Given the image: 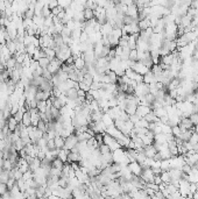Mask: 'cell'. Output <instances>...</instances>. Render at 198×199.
Instances as JSON below:
<instances>
[{
	"label": "cell",
	"instance_id": "obj_12",
	"mask_svg": "<svg viewBox=\"0 0 198 199\" xmlns=\"http://www.w3.org/2000/svg\"><path fill=\"white\" fill-rule=\"evenodd\" d=\"M7 125H8V128H10V132H14L18 128V125H19V122L15 120V118L13 116V115H10V118L7 119Z\"/></svg>",
	"mask_w": 198,
	"mask_h": 199
},
{
	"label": "cell",
	"instance_id": "obj_30",
	"mask_svg": "<svg viewBox=\"0 0 198 199\" xmlns=\"http://www.w3.org/2000/svg\"><path fill=\"white\" fill-rule=\"evenodd\" d=\"M49 63H50V59L48 57H41L39 59V64H40V67L43 69H47L48 65H49Z\"/></svg>",
	"mask_w": 198,
	"mask_h": 199
},
{
	"label": "cell",
	"instance_id": "obj_13",
	"mask_svg": "<svg viewBox=\"0 0 198 199\" xmlns=\"http://www.w3.org/2000/svg\"><path fill=\"white\" fill-rule=\"evenodd\" d=\"M75 134L77 136L78 141H88L90 137L92 136L89 132H75Z\"/></svg>",
	"mask_w": 198,
	"mask_h": 199
},
{
	"label": "cell",
	"instance_id": "obj_14",
	"mask_svg": "<svg viewBox=\"0 0 198 199\" xmlns=\"http://www.w3.org/2000/svg\"><path fill=\"white\" fill-rule=\"evenodd\" d=\"M101 121L104 122V125L106 126V127H109V126L114 125V120L111 118V115H109L107 112L103 114V116H101Z\"/></svg>",
	"mask_w": 198,
	"mask_h": 199
},
{
	"label": "cell",
	"instance_id": "obj_18",
	"mask_svg": "<svg viewBox=\"0 0 198 199\" xmlns=\"http://www.w3.org/2000/svg\"><path fill=\"white\" fill-rule=\"evenodd\" d=\"M41 49H43V50H44V52H46V57H48L50 61L56 57V51L54 50V48L44 47V48H41Z\"/></svg>",
	"mask_w": 198,
	"mask_h": 199
},
{
	"label": "cell",
	"instance_id": "obj_28",
	"mask_svg": "<svg viewBox=\"0 0 198 199\" xmlns=\"http://www.w3.org/2000/svg\"><path fill=\"white\" fill-rule=\"evenodd\" d=\"M13 168H14V165H13V163L10 161V158H5L4 162H2V169L10 171V170H12Z\"/></svg>",
	"mask_w": 198,
	"mask_h": 199
},
{
	"label": "cell",
	"instance_id": "obj_39",
	"mask_svg": "<svg viewBox=\"0 0 198 199\" xmlns=\"http://www.w3.org/2000/svg\"><path fill=\"white\" fill-rule=\"evenodd\" d=\"M109 49H111V47L104 46V48H103V50H101V52H100V55H99V57H107V55H109Z\"/></svg>",
	"mask_w": 198,
	"mask_h": 199
},
{
	"label": "cell",
	"instance_id": "obj_24",
	"mask_svg": "<svg viewBox=\"0 0 198 199\" xmlns=\"http://www.w3.org/2000/svg\"><path fill=\"white\" fill-rule=\"evenodd\" d=\"M154 113L156 114L157 118H160L161 119L162 116H164V115H167V110H166V107L164 106H161V107H157V108H154Z\"/></svg>",
	"mask_w": 198,
	"mask_h": 199
},
{
	"label": "cell",
	"instance_id": "obj_27",
	"mask_svg": "<svg viewBox=\"0 0 198 199\" xmlns=\"http://www.w3.org/2000/svg\"><path fill=\"white\" fill-rule=\"evenodd\" d=\"M36 108L39 110V112H46V110H47V100H39Z\"/></svg>",
	"mask_w": 198,
	"mask_h": 199
},
{
	"label": "cell",
	"instance_id": "obj_23",
	"mask_svg": "<svg viewBox=\"0 0 198 199\" xmlns=\"http://www.w3.org/2000/svg\"><path fill=\"white\" fill-rule=\"evenodd\" d=\"M6 46L8 48V50L10 51L12 55H15L16 54V43L14 40H10V41L6 42Z\"/></svg>",
	"mask_w": 198,
	"mask_h": 199
},
{
	"label": "cell",
	"instance_id": "obj_11",
	"mask_svg": "<svg viewBox=\"0 0 198 199\" xmlns=\"http://www.w3.org/2000/svg\"><path fill=\"white\" fill-rule=\"evenodd\" d=\"M73 65H75V68L77 69V70H82L83 68H85L86 63H85V59L82 56H78V57H75Z\"/></svg>",
	"mask_w": 198,
	"mask_h": 199
},
{
	"label": "cell",
	"instance_id": "obj_25",
	"mask_svg": "<svg viewBox=\"0 0 198 199\" xmlns=\"http://www.w3.org/2000/svg\"><path fill=\"white\" fill-rule=\"evenodd\" d=\"M10 179V171L7 170H0V183H7V181Z\"/></svg>",
	"mask_w": 198,
	"mask_h": 199
},
{
	"label": "cell",
	"instance_id": "obj_22",
	"mask_svg": "<svg viewBox=\"0 0 198 199\" xmlns=\"http://www.w3.org/2000/svg\"><path fill=\"white\" fill-rule=\"evenodd\" d=\"M69 152H70V150H67V149L62 148V149H60L57 157L60 158V160H62L64 163L68 162V154H69Z\"/></svg>",
	"mask_w": 198,
	"mask_h": 199
},
{
	"label": "cell",
	"instance_id": "obj_21",
	"mask_svg": "<svg viewBox=\"0 0 198 199\" xmlns=\"http://www.w3.org/2000/svg\"><path fill=\"white\" fill-rule=\"evenodd\" d=\"M77 90H78V89H75V87H71V89H69L68 91L65 92V95L68 97V99L73 100V99H76V98L78 97V93H77Z\"/></svg>",
	"mask_w": 198,
	"mask_h": 199
},
{
	"label": "cell",
	"instance_id": "obj_31",
	"mask_svg": "<svg viewBox=\"0 0 198 199\" xmlns=\"http://www.w3.org/2000/svg\"><path fill=\"white\" fill-rule=\"evenodd\" d=\"M83 82H85V83L88 84V85H90V86H91V84L93 83V75H91L90 72L84 73Z\"/></svg>",
	"mask_w": 198,
	"mask_h": 199
},
{
	"label": "cell",
	"instance_id": "obj_19",
	"mask_svg": "<svg viewBox=\"0 0 198 199\" xmlns=\"http://www.w3.org/2000/svg\"><path fill=\"white\" fill-rule=\"evenodd\" d=\"M143 118H145V119H146L148 122H157V121L160 120V118H157L156 114L154 113V111H153V110H151V112L148 113V114L145 115Z\"/></svg>",
	"mask_w": 198,
	"mask_h": 199
},
{
	"label": "cell",
	"instance_id": "obj_37",
	"mask_svg": "<svg viewBox=\"0 0 198 199\" xmlns=\"http://www.w3.org/2000/svg\"><path fill=\"white\" fill-rule=\"evenodd\" d=\"M23 113H25V112L21 110V108H19V111H18L16 113H14L13 116L15 118V120L18 121V122H21V121H22V118H23Z\"/></svg>",
	"mask_w": 198,
	"mask_h": 199
},
{
	"label": "cell",
	"instance_id": "obj_5",
	"mask_svg": "<svg viewBox=\"0 0 198 199\" xmlns=\"http://www.w3.org/2000/svg\"><path fill=\"white\" fill-rule=\"evenodd\" d=\"M128 168H130V170L132 171L133 175H135V176H140L141 173H142V167H141V164L139 162H130L128 163Z\"/></svg>",
	"mask_w": 198,
	"mask_h": 199
},
{
	"label": "cell",
	"instance_id": "obj_3",
	"mask_svg": "<svg viewBox=\"0 0 198 199\" xmlns=\"http://www.w3.org/2000/svg\"><path fill=\"white\" fill-rule=\"evenodd\" d=\"M77 142H78V139H77L76 134L73 133V134H71V135H69L68 137H65V142H64V149H67V150H71L72 148H75V147H76Z\"/></svg>",
	"mask_w": 198,
	"mask_h": 199
},
{
	"label": "cell",
	"instance_id": "obj_16",
	"mask_svg": "<svg viewBox=\"0 0 198 199\" xmlns=\"http://www.w3.org/2000/svg\"><path fill=\"white\" fill-rule=\"evenodd\" d=\"M16 63H18V62H16V58H15V56L13 55L12 57H10L7 61H6L5 68L8 69V70H13V69L16 67Z\"/></svg>",
	"mask_w": 198,
	"mask_h": 199
},
{
	"label": "cell",
	"instance_id": "obj_29",
	"mask_svg": "<svg viewBox=\"0 0 198 199\" xmlns=\"http://www.w3.org/2000/svg\"><path fill=\"white\" fill-rule=\"evenodd\" d=\"M99 152H100V154L101 155H104V154H109V152H111V149H109V147L107 146V144H105L104 142L100 144V146L98 147Z\"/></svg>",
	"mask_w": 198,
	"mask_h": 199
},
{
	"label": "cell",
	"instance_id": "obj_34",
	"mask_svg": "<svg viewBox=\"0 0 198 199\" xmlns=\"http://www.w3.org/2000/svg\"><path fill=\"white\" fill-rule=\"evenodd\" d=\"M35 50H36V47L33 44V43H31V44H28V46H26V51L27 54L29 55V56H33L34 55V52H35Z\"/></svg>",
	"mask_w": 198,
	"mask_h": 199
},
{
	"label": "cell",
	"instance_id": "obj_36",
	"mask_svg": "<svg viewBox=\"0 0 198 199\" xmlns=\"http://www.w3.org/2000/svg\"><path fill=\"white\" fill-rule=\"evenodd\" d=\"M47 124L48 122H46V121H43V120H40L39 121V124H37V128L40 129V131H42L43 133H46L47 132Z\"/></svg>",
	"mask_w": 198,
	"mask_h": 199
},
{
	"label": "cell",
	"instance_id": "obj_32",
	"mask_svg": "<svg viewBox=\"0 0 198 199\" xmlns=\"http://www.w3.org/2000/svg\"><path fill=\"white\" fill-rule=\"evenodd\" d=\"M63 165H64V162L62 160H60L58 157L54 158V161L52 162V167H55V168H58V169H62Z\"/></svg>",
	"mask_w": 198,
	"mask_h": 199
},
{
	"label": "cell",
	"instance_id": "obj_15",
	"mask_svg": "<svg viewBox=\"0 0 198 199\" xmlns=\"http://www.w3.org/2000/svg\"><path fill=\"white\" fill-rule=\"evenodd\" d=\"M54 141H55V147H56L57 149H62V148H64L65 139H64L62 135H56L54 137Z\"/></svg>",
	"mask_w": 198,
	"mask_h": 199
},
{
	"label": "cell",
	"instance_id": "obj_42",
	"mask_svg": "<svg viewBox=\"0 0 198 199\" xmlns=\"http://www.w3.org/2000/svg\"><path fill=\"white\" fill-rule=\"evenodd\" d=\"M42 76H43L46 79H48V80H52V75L49 72V70H48V69H43V73H42Z\"/></svg>",
	"mask_w": 198,
	"mask_h": 199
},
{
	"label": "cell",
	"instance_id": "obj_7",
	"mask_svg": "<svg viewBox=\"0 0 198 199\" xmlns=\"http://www.w3.org/2000/svg\"><path fill=\"white\" fill-rule=\"evenodd\" d=\"M126 15L132 16V18H135L138 19V15H139V7L136 6V4H132V5L127 6V10H126Z\"/></svg>",
	"mask_w": 198,
	"mask_h": 199
},
{
	"label": "cell",
	"instance_id": "obj_1",
	"mask_svg": "<svg viewBox=\"0 0 198 199\" xmlns=\"http://www.w3.org/2000/svg\"><path fill=\"white\" fill-rule=\"evenodd\" d=\"M103 142L109 147L111 152H114L117 149L121 148V144L119 143V141L115 137H113L112 135H109V133H106V132L104 133V136H103Z\"/></svg>",
	"mask_w": 198,
	"mask_h": 199
},
{
	"label": "cell",
	"instance_id": "obj_43",
	"mask_svg": "<svg viewBox=\"0 0 198 199\" xmlns=\"http://www.w3.org/2000/svg\"><path fill=\"white\" fill-rule=\"evenodd\" d=\"M16 183V181L14 179L13 177H10V179L7 181V183H6V185H7V188H8V190H10V189L13 188V185Z\"/></svg>",
	"mask_w": 198,
	"mask_h": 199
},
{
	"label": "cell",
	"instance_id": "obj_8",
	"mask_svg": "<svg viewBox=\"0 0 198 199\" xmlns=\"http://www.w3.org/2000/svg\"><path fill=\"white\" fill-rule=\"evenodd\" d=\"M82 160V155L79 152L76 150H70L68 154V162L72 163V162H79Z\"/></svg>",
	"mask_w": 198,
	"mask_h": 199
},
{
	"label": "cell",
	"instance_id": "obj_38",
	"mask_svg": "<svg viewBox=\"0 0 198 199\" xmlns=\"http://www.w3.org/2000/svg\"><path fill=\"white\" fill-rule=\"evenodd\" d=\"M128 59H132V61H138V49H130V57Z\"/></svg>",
	"mask_w": 198,
	"mask_h": 199
},
{
	"label": "cell",
	"instance_id": "obj_17",
	"mask_svg": "<svg viewBox=\"0 0 198 199\" xmlns=\"http://www.w3.org/2000/svg\"><path fill=\"white\" fill-rule=\"evenodd\" d=\"M40 167H41V160L37 158V157H34V160L29 163V170H31V171L34 173L37 168H40Z\"/></svg>",
	"mask_w": 198,
	"mask_h": 199
},
{
	"label": "cell",
	"instance_id": "obj_6",
	"mask_svg": "<svg viewBox=\"0 0 198 199\" xmlns=\"http://www.w3.org/2000/svg\"><path fill=\"white\" fill-rule=\"evenodd\" d=\"M151 111V106H147V105H143V104H139L138 107H136V114L143 118L146 114H148L149 112Z\"/></svg>",
	"mask_w": 198,
	"mask_h": 199
},
{
	"label": "cell",
	"instance_id": "obj_40",
	"mask_svg": "<svg viewBox=\"0 0 198 199\" xmlns=\"http://www.w3.org/2000/svg\"><path fill=\"white\" fill-rule=\"evenodd\" d=\"M79 89L84 90L85 92H89L91 87H90V85H88V84L85 83V82H79Z\"/></svg>",
	"mask_w": 198,
	"mask_h": 199
},
{
	"label": "cell",
	"instance_id": "obj_26",
	"mask_svg": "<svg viewBox=\"0 0 198 199\" xmlns=\"http://www.w3.org/2000/svg\"><path fill=\"white\" fill-rule=\"evenodd\" d=\"M84 18H85V21L93 19L94 18L93 10H91V8H84Z\"/></svg>",
	"mask_w": 198,
	"mask_h": 199
},
{
	"label": "cell",
	"instance_id": "obj_4",
	"mask_svg": "<svg viewBox=\"0 0 198 199\" xmlns=\"http://www.w3.org/2000/svg\"><path fill=\"white\" fill-rule=\"evenodd\" d=\"M132 69H133V70H134L135 72L142 75V76H143V75H145V73H146L148 70H151V69L148 68V67H146V65H145L143 63L141 62V61H136L135 64L133 65V68H132Z\"/></svg>",
	"mask_w": 198,
	"mask_h": 199
},
{
	"label": "cell",
	"instance_id": "obj_33",
	"mask_svg": "<svg viewBox=\"0 0 198 199\" xmlns=\"http://www.w3.org/2000/svg\"><path fill=\"white\" fill-rule=\"evenodd\" d=\"M13 146L15 147V149L18 150V152H19V150H21V149H23L26 144L23 143V141H22V139L20 137V139H18V140H16V141L14 142V143H13Z\"/></svg>",
	"mask_w": 198,
	"mask_h": 199
},
{
	"label": "cell",
	"instance_id": "obj_44",
	"mask_svg": "<svg viewBox=\"0 0 198 199\" xmlns=\"http://www.w3.org/2000/svg\"><path fill=\"white\" fill-rule=\"evenodd\" d=\"M141 119V116H139V115L136 114H132V115H130V120L132 121V122H133V124H134V125H135L136 122H138V121L140 120Z\"/></svg>",
	"mask_w": 198,
	"mask_h": 199
},
{
	"label": "cell",
	"instance_id": "obj_41",
	"mask_svg": "<svg viewBox=\"0 0 198 199\" xmlns=\"http://www.w3.org/2000/svg\"><path fill=\"white\" fill-rule=\"evenodd\" d=\"M190 118V120L192 121L193 125H198V113H196V112H193L192 114L189 116Z\"/></svg>",
	"mask_w": 198,
	"mask_h": 199
},
{
	"label": "cell",
	"instance_id": "obj_20",
	"mask_svg": "<svg viewBox=\"0 0 198 199\" xmlns=\"http://www.w3.org/2000/svg\"><path fill=\"white\" fill-rule=\"evenodd\" d=\"M21 122L26 126V127L31 125V112H29V111H26V112L23 113V118H22V121H21Z\"/></svg>",
	"mask_w": 198,
	"mask_h": 199
},
{
	"label": "cell",
	"instance_id": "obj_45",
	"mask_svg": "<svg viewBox=\"0 0 198 199\" xmlns=\"http://www.w3.org/2000/svg\"><path fill=\"white\" fill-rule=\"evenodd\" d=\"M47 147L49 148V150H50V149H54V148H56V147H55V141H54V139H49V140H48Z\"/></svg>",
	"mask_w": 198,
	"mask_h": 199
},
{
	"label": "cell",
	"instance_id": "obj_9",
	"mask_svg": "<svg viewBox=\"0 0 198 199\" xmlns=\"http://www.w3.org/2000/svg\"><path fill=\"white\" fill-rule=\"evenodd\" d=\"M143 152H145V155H146L147 157H153L156 155V148L154 147V144H148V146H145V148H143Z\"/></svg>",
	"mask_w": 198,
	"mask_h": 199
},
{
	"label": "cell",
	"instance_id": "obj_2",
	"mask_svg": "<svg viewBox=\"0 0 198 199\" xmlns=\"http://www.w3.org/2000/svg\"><path fill=\"white\" fill-rule=\"evenodd\" d=\"M62 64L63 63L58 59L57 57H55L54 59L50 61L49 63V65H48V70H49V72L52 73V75H55V73H57L60 71V69L62 68Z\"/></svg>",
	"mask_w": 198,
	"mask_h": 199
},
{
	"label": "cell",
	"instance_id": "obj_35",
	"mask_svg": "<svg viewBox=\"0 0 198 199\" xmlns=\"http://www.w3.org/2000/svg\"><path fill=\"white\" fill-rule=\"evenodd\" d=\"M181 132H182V129H181L179 125H175V126H172L171 127V133L174 134L175 137H178L179 134H181Z\"/></svg>",
	"mask_w": 198,
	"mask_h": 199
},
{
	"label": "cell",
	"instance_id": "obj_10",
	"mask_svg": "<svg viewBox=\"0 0 198 199\" xmlns=\"http://www.w3.org/2000/svg\"><path fill=\"white\" fill-rule=\"evenodd\" d=\"M143 82L146 84H151V83H154V82H156V80H155V75L153 73L151 70H148V71L143 75Z\"/></svg>",
	"mask_w": 198,
	"mask_h": 199
}]
</instances>
